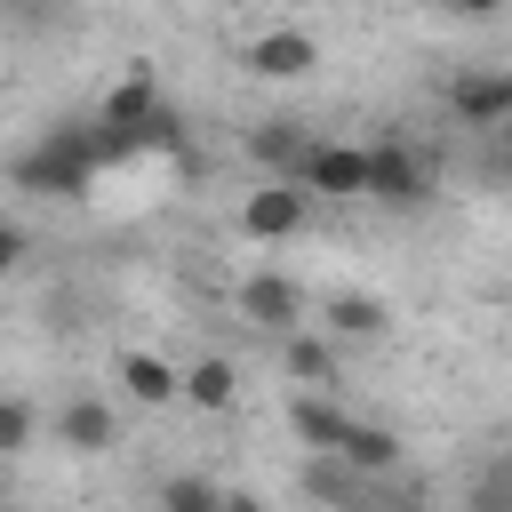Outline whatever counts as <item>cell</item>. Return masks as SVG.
<instances>
[{
  "label": "cell",
  "mask_w": 512,
  "mask_h": 512,
  "mask_svg": "<svg viewBox=\"0 0 512 512\" xmlns=\"http://www.w3.org/2000/svg\"><path fill=\"white\" fill-rule=\"evenodd\" d=\"M296 184H304V192H320V200H368V144H344V136H320Z\"/></svg>",
  "instance_id": "5b68a950"
},
{
  "label": "cell",
  "mask_w": 512,
  "mask_h": 512,
  "mask_svg": "<svg viewBox=\"0 0 512 512\" xmlns=\"http://www.w3.org/2000/svg\"><path fill=\"white\" fill-rule=\"evenodd\" d=\"M232 392H240L232 360H192V368H184V400H192V408H232Z\"/></svg>",
  "instance_id": "9a60e30c"
},
{
  "label": "cell",
  "mask_w": 512,
  "mask_h": 512,
  "mask_svg": "<svg viewBox=\"0 0 512 512\" xmlns=\"http://www.w3.org/2000/svg\"><path fill=\"white\" fill-rule=\"evenodd\" d=\"M120 384H128L136 408H168V400L184 392V376H176L160 352H120Z\"/></svg>",
  "instance_id": "8fae6325"
},
{
  "label": "cell",
  "mask_w": 512,
  "mask_h": 512,
  "mask_svg": "<svg viewBox=\"0 0 512 512\" xmlns=\"http://www.w3.org/2000/svg\"><path fill=\"white\" fill-rule=\"evenodd\" d=\"M368 200H384V208H424V200H432V168H424V152H408L400 136L368 144Z\"/></svg>",
  "instance_id": "3957f363"
},
{
  "label": "cell",
  "mask_w": 512,
  "mask_h": 512,
  "mask_svg": "<svg viewBox=\"0 0 512 512\" xmlns=\"http://www.w3.org/2000/svg\"><path fill=\"white\" fill-rule=\"evenodd\" d=\"M112 432H120V416H112V400H96V392H72V400L56 408V448H64V456H104Z\"/></svg>",
  "instance_id": "9c48e42d"
},
{
  "label": "cell",
  "mask_w": 512,
  "mask_h": 512,
  "mask_svg": "<svg viewBox=\"0 0 512 512\" xmlns=\"http://www.w3.org/2000/svg\"><path fill=\"white\" fill-rule=\"evenodd\" d=\"M32 424H40V416H32V400H24V392H8V400H0V456H24V448H32Z\"/></svg>",
  "instance_id": "ac0fdd59"
},
{
  "label": "cell",
  "mask_w": 512,
  "mask_h": 512,
  "mask_svg": "<svg viewBox=\"0 0 512 512\" xmlns=\"http://www.w3.org/2000/svg\"><path fill=\"white\" fill-rule=\"evenodd\" d=\"M112 152H120V144H112L104 128H48L32 152L8 160V184H16V192H56V200H72V192L96 184V168H104Z\"/></svg>",
  "instance_id": "6da1fadb"
},
{
  "label": "cell",
  "mask_w": 512,
  "mask_h": 512,
  "mask_svg": "<svg viewBox=\"0 0 512 512\" xmlns=\"http://www.w3.org/2000/svg\"><path fill=\"white\" fill-rule=\"evenodd\" d=\"M464 512H512V456H488L464 480Z\"/></svg>",
  "instance_id": "2e32d148"
},
{
  "label": "cell",
  "mask_w": 512,
  "mask_h": 512,
  "mask_svg": "<svg viewBox=\"0 0 512 512\" xmlns=\"http://www.w3.org/2000/svg\"><path fill=\"white\" fill-rule=\"evenodd\" d=\"M288 424H296V440H304L312 456H344V440H352L360 416H344V408L320 400V392H296V400H288Z\"/></svg>",
  "instance_id": "30bf717a"
},
{
  "label": "cell",
  "mask_w": 512,
  "mask_h": 512,
  "mask_svg": "<svg viewBox=\"0 0 512 512\" xmlns=\"http://www.w3.org/2000/svg\"><path fill=\"white\" fill-rule=\"evenodd\" d=\"M240 320L256 328V336H304V288L288 280V272H248L240 280Z\"/></svg>",
  "instance_id": "277c9868"
},
{
  "label": "cell",
  "mask_w": 512,
  "mask_h": 512,
  "mask_svg": "<svg viewBox=\"0 0 512 512\" xmlns=\"http://www.w3.org/2000/svg\"><path fill=\"white\" fill-rule=\"evenodd\" d=\"M160 512H224V488L200 472H168L160 480Z\"/></svg>",
  "instance_id": "e0dca14e"
},
{
  "label": "cell",
  "mask_w": 512,
  "mask_h": 512,
  "mask_svg": "<svg viewBox=\"0 0 512 512\" xmlns=\"http://www.w3.org/2000/svg\"><path fill=\"white\" fill-rule=\"evenodd\" d=\"M24 248H32V232L8 216V224H0V264H24Z\"/></svg>",
  "instance_id": "d6986e66"
},
{
  "label": "cell",
  "mask_w": 512,
  "mask_h": 512,
  "mask_svg": "<svg viewBox=\"0 0 512 512\" xmlns=\"http://www.w3.org/2000/svg\"><path fill=\"white\" fill-rule=\"evenodd\" d=\"M440 104L464 120V128H512V64H472V72H448L440 80Z\"/></svg>",
  "instance_id": "7a4b0ae2"
},
{
  "label": "cell",
  "mask_w": 512,
  "mask_h": 512,
  "mask_svg": "<svg viewBox=\"0 0 512 512\" xmlns=\"http://www.w3.org/2000/svg\"><path fill=\"white\" fill-rule=\"evenodd\" d=\"M280 368L296 376V392H328V384H336V344L304 328V336H288V344H280Z\"/></svg>",
  "instance_id": "7c38bea8"
},
{
  "label": "cell",
  "mask_w": 512,
  "mask_h": 512,
  "mask_svg": "<svg viewBox=\"0 0 512 512\" xmlns=\"http://www.w3.org/2000/svg\"><path fill=\"white\" fill-rule=\"evenodd\" d=\"M240 144H248V160H256V168H264V176H272V184H296V176H304V160H312V144H320V136H312V128H304V120H256V128H248V136H240Z\"/></svg>",
  "instance_id": "8992f818"
},
{
  "label": "cell",
  "mask_w": 512,
  "mask_h": 512,
  "mask_svg": "<svg viewBox=\"0 0 512 512\" xmlns=\"http://www.w3.org/2000/svg\"><path fill=\"white\" fill-rule=\"evenodd\" d=\"M304 216H312V192H304V184H256V192L240 200V232H248V240H296Z\"/></svg>",
  "instance_id": "52a82bcc"
},
{
  "label": "cell",
  "mask_w": 512,
  "mask_h": 512,
  "mask_svg": "<svg viewBox=\"0 0 512 512\" xmlns=\"http://www.w3.org/2000/svg\"><path fill=\"white\" fill-rule=\"evenodd\" d=\"M224 512H264V504H256L248 488H224Z\"/></svg>",
  "instance_id": "ffe728a7"
},
{
  "label": "cell",
  "mask_w": 512,
  "mask_h": 512,
  "mask_svg": "<svg viewBox=\"0 0 512 512\" xmlns=\"http://www.w3.org/2000/svg\"><path fill=\"white\" fill-rule=\"evenodd\" d=\"M312 64H320V40L296 32V24H272V32L248 40V72H256V80H304Z\"/></svg>",
  "instance_id": "ba28073f"
},
{
  "label": "cell",
  "mask_w": 512,
  "mask_h": 512,
  "mask_svg": "<svg viewBox=\"0 0 512 512\" xmlns=\"http://www.w3.org/2000/svg\"><path fill=\"white\" fill-rule=\"evenodd\" d=\"M344 464H352V472H368V480H392V472H400V440H392L384 424H352Z\"/></svg>",
  "instance_id": "5bb4252c"
},
{
  "label": "cell",
  "mask_w": 512,
  "mask_h": 512,
  "mask_svg": "<svg viewBox=\"0 0 512 512\" xmlns=\"http://www.w3.org/2000/svg\"><path fill=\"white\" fill-rule=\"evenodd\" d=\"M496 144H504V168H512V128H504V136H496Z\"/></svg>",
  "instance_id": "44dd1931"
},
{
  "label": "cell",
  "mask_w": 512,
  "mask_h": 512,
  "mask_svg": "<svg viewBox=\"0 0 512 512\" xmlns=\"http://www.w3.org/2000/svg\"><path fill=\"white\" fill-rule=\"evenodd\" d=\"M320 320H328V336H352V344H376V336L392 328V312H384L376 296H328Z\"/></svg>",
  "instance_id": "4fadbf2b"
}]
</instances>
